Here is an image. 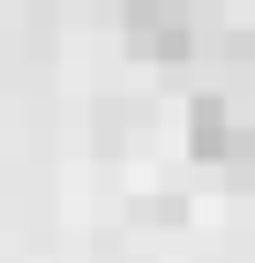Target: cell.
I'll return each instance as SVG.
<instances>
[{
    "label": "cell",
    "instance_id": "obj_1",
    "mask_svg": "<svg viewBox=\"0 0 255 263\" xmlns=\"http://www.w3.org/2000/svg\"><path fill=\"white\" fill-rule=\"evenodd\" d=\"M120 30H128V45L150 53V61H180V53L195 45L188 38V8H173V0H128Z\"/></svg>",
    "mask_w": 255,
    "mask_h": 263
},
{
    "label": "cell",
    "instance_id": "obj_2",
    "mask_svg": "<svg viewBox=\"0 0 255 263\" xmlns=\"http://www.w3.org/2000/svg\"><path fill=\"white\" fill-rule=\"evenodd\" d=\"M188 143H195V158H248V113L225 98H195V113H188Z\"/></svg>",
    "mask_w": 255,
    "mask_h": 263
}]
</instances>
